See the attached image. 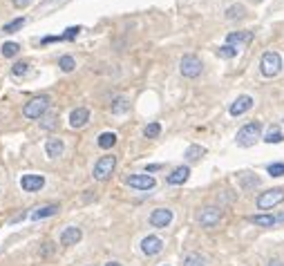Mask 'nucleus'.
<instances>
[{"instance_id":"27","label":"nucleus","mask_w":284,"mask_h":266,"mask_svg":"<svg viewBox=\"0 0 284 266\" xmlns=\"http://www.w3.org/2000/svg\"><path fill=\"white\" fill-rule=\"evenodd\" d=\"M23 25H25V18H16V21L7 23V25L3 27V32H5V34H14V32H18V30H21Z\"/></svg>"},{"instance_id":"35","label":"nucleus","mask_w":284,"mask_h":266,"mask_svg":"<svg viewBox=\"0 0 284 266\" xmlns=\"http://www.w3.org/2000/svg\"><path fill=\"white\" fill-rule=\"evenodd\" d=\"M257 183H259V179L257 177H242V186L244 188H246V190H248V188H255V186H257Z\"/></svg>"},{"instance_id":"37","label":"nucleus","mask_w":284,"mask_h":266,"mask_svg":"<svg viewBox=\"0 0 284 266\" xmlns=\"http://www.w3.org/2000/svg\"><path fill=\"white\" fill-rule=\"evenodd\" d=\"M266 266H284V262H280V259H271Z\"/></svg>"},{"instance_id":"5","label":"nucleus","mask_w":284,"mask_h":266,"mask_svg":"<svg viewBox=\"0 0 284 266\" xmlns=\"http://www.w3.org/2000/svg\"><path fill=\"white\" fill-rule=\"evenodd\" d=\"M114 168H117V157H114V154H105V157H101L99 161H96V166H94V179L105 181V179H108L114 172Z\"/></svg>"},{"instance_id":"20","label":"nucleus","mask_w":284,"mask_h":266,"mask_svg":"<svg viewBox=\"0 0 284 266\" xmlns=\"http://www.w3.org/2000/svg\"><path fill=\"white\" fill-rule=\"evenodd\" d=\"M81 32V27H70V30H65V34H61V36H52V38H45L43 43H52V41H72V38H76Z\"/></svg>"},{"instance_id":"15","label":"nucleus","mask_w":284,"mask_h":266,"mask_svg":"<svg viewBox=\"0 0 284 266\" xmlns=\"http://www.w3.org/2000/svg\"><path fill=\"white\" fill-rule=\"evenodd\" d=\"M88 121H90V112L85 108H76L74 112L70 114V125L72 128H83Z\"/></svg>"},{"instance_id":"4","label":"nucleus","mask_w":284,"mask_h":266,"mask_svg":"<svg viewBox=\"0 0 284 266\" xmlns=\"http://www.w3.org/2000/svg\"><path fill=\"white\" fill-rule=\"evenodd\" d=\"M259 70H262V74L264 76H277L280 74V70H282V59H280V54L277 52H266V54L262 56V63H259Z\"/></svg>"},{"instance_id":"34","label":"nucleus","mask_w":284,"mask_h":266,"mask_svg":"<svg viewBox=\"0 0 284 266\" xmlns=\"http://www.w3.org/2000/svg\"><path fill=\"white\" fill-rule=\"evenodd\" d=\"M266 170H268V175L271 177H282L284 175V163H271Z\"/></svg>"},{"instance_id":"2","label":"nucleus","mask_w":284,"mask_h":266,"mask_svg":"<svg viewBox=\"0 0 284 266\" xmlns=\"http://www.w3.org/2000/svg\"><path fill=\"white\" fill-rule=\"evenodd\" d=\"M47 108H50V96H36V99H32L30 103H25L23 114H25L27 119H43V114L47 112Z\"/></svg>"},{"instance_id":"30","label":"nucleus","mask_w":284,"mask_h":266,"mask_svg":"<svg viewBox=\"0 0 284 266\" xmlns=\"http://www.w3.org/2000/svg\"><path fill=\"white\" fill-rule=\"evenodd\" d=\"M159 132H161V125L159 123H150V125H146V130H143V134H146L148 139H157Z\"/></svg>"},{"instance_id":"8","label":"nucleus","mask_w":284,"mask_h":266,"mask_svg":"<svg viewBox=\"0 0 284 266\" xmlns=\"http://www.w3.org/2000/svg\"><path fill=\"white\" fill-rule=\"evenodd\" d=\"M219 219H221V210L215 206H208L199 212V224L204 226V228H213L215 224H219Z\"/></svg>"},{"instance_id":"24","label":"nucleus","mask_w":284,"mask_h":266,"mask_svg":"<svg viewBox=\"0 0 284 266\" xmlns=\"http://www.w3.org/2000/svg\"><path fill=\"white\" fill-rule=\"evenodd\" d=\"M0 50H3V56H5V59H12V56H16V54H18L21 45H18V43H5V45L0 47Z\"/></svg>"},{"instance_id":"32","label":"nucleus","mask_w":284,"mask_h":266,"mask_svg":"<svg viewBox=\"0 0 284 266\" xmlns=\"http://www.w3.org/2000/svg\"><path fill=\"white\" fill-rule=\"evenodd\" d=\"M12 72H14V76H27L30 74V65L27 63H16Z\"/></svg>"},{"instance_id":"9","label":"nucleus","mask_w":284,"mask_h":266,"mask_svg":"<svg viewBox=\"0 0 284 266\" xmlns=\"http://www.w3.org/2000/svg\"><path fill=\"white\" fill-rule=\"evenodd\" d=\"M170 221H172V210H168V208H157V210H152L150 224L155 226V228H166Z\"/></svg>"},{"instance_id":"6","label":"nucleus","mask_w":284,"mask_h":266,"mask_svg":"<svg viewBox=\"0 0 284 266\" xmlns=\"http://www.w3.org/2000/svg\"><path fill=\"white\" fill-rule=\"evenodd\" d=\"M201 67H204L201 65V61L197 59V56H192V54H186L179 63V70H181V74H184L186 79H195V76H199Z\"/></svg>"},{"instance_id":"11","label":"nucleus","mask_w":284,"mask_h":266,"mask_svg":"<svg viewBox=\"0 0 284 266\" xmlns=\"http://www.w3.org/2000/svg\"><path fill=\"white\" fill-rule=\"evenodd\" d=\"M251 108H253V99H251V96H246V94H242V96L235 99L233 105H230V114H233V117H239V114L248 112Z\"/></svg>"},{"instance_id":"21","label":"nucleus","mask_w":284,"mask_h":266,"mask_svg":"<svg viewBox=\"0 0 284 266\" xmlns=\"http://www.w3.org/2000/svg\"><path fill=\"white\" fill-rule=\"evenodd\" d=\"M244 14H246V9L242 5H233V7L226 9V18L228 21H239V18H244Z\"/></svg>"},{"instance_id":"12","label":"nucleus","mask_w":284,"mask_h":266,"mask_svg":"<svg viewBox=\"0 0 284 266\" xmlns=\"http://www.w3.org/2000/svg\"><path fill=\"white\" fill-rule=\"evenodd\" d=\"M161 248H163V241L159 239V237H155V235H148L146 239L141 241V250L146 255H159V253H161Z\"/></svg>"},{"instance_id":"33","label":"nucleus","mask_w":284,"mask_h":266,"mask_svg":"<svg viewBox=\"0 0 284 266\" xmlns=\"http://www.w3.org/2000/svg\"><path fill=\"white\" fill-rule=\"evenodd\" d=\"M56 121H59V117H56V114H50V117H45V119L41 121V125H43L45 130H54L56 125H59Z\"/></svg>"},{"instance_id":"25","label":"nucleus","mask_w":284,"mask_h":266,"mask_svg":"<svg viewBox=\"0 0 284 266\" xmlns=\"http://www.w3.org/2000/svg\"><path fill=\"white\" fill-rule=\"evenodd\" d=\"M204 152H206V150L201 148V146H190L188 150H186V154H184V157L188 159V161H197V159H199Z\"/></svg>"},{"instance_id":"17","label":"nucleus","mask_w":284,"mask_h":266,"mask_svg":"<svg viewBox=\"0 0 284 266\" xmlns=\"http://www.w3.org/2000/svg\"><path fill=\"white\" fill-rule=\"evenodd\" d=\"M253 34L251 32H233L226 36V45H246V43H251Z\"/></svg>"},{"instance_id":"18","label":"nucleus","mask_w":284,"mask_h":266,"mask_svg":"<svg viewBox=\"0 0 284 266\" xmlns=\"http://www.w3.org/2000/svg\"><path fill=\"white\" fill-rule=\"evenodd\" d=\"M248 221H251V224H257V226H264V228H271V226L277 221V217H273V215H251L248 217Z\"/></svg>"},{"instance_id":"41","label":"nucleus","mask_w":284,"mask_h":266,"mask_svg":"<svg viewBox=\"0 0 284 266\" xmlns=\"http://www.w3.org/2000/svg\"><path fill=\"white\" fill-rule=\"evenodd\" d=\"M257 3H259V0H257Z\"/></svg>"},{"instance_id":"1","label":"nucleus","mask_w":284,"mask_h":266,"mask_svg":"<svg viewBox=\"0 0 284 266\" xmlns=\"http://www.w3.org/2000/svg\"><path fill=\"white\" fill-rule=\"evenodd\" d=\"M262 137V123L253 121V123H246L242 130L237 132V146L242 148H251L255 146V141Z\"/></svg>"},{"instance_id":"31","label":"nucleus","mask_w":284,"mask_h":266,"mask_svg":"<svg viewBox=\"0 0 284 266\" xmlns=\"http://www.w3.org/2000/svg\"><path fill=\"white\" fill-rule=\"evenodd\" d=\"M282 139H284V137H282V132H280V130H277V128H273L271 132H268L266 137H264V141H266V143H280Z\"/></svg>"},{"instance_id":"19","label":"nucleus","mask_w":284,"mask_h":266,"mask_svg":"<svg viewBox=\"0 0 284 266\" xmlns=\"http://www.w3.org/2000/svg\"><path fill=\"white\" fill-rule=\"evenodd\" d=\"M59 212V206L50 204V206H43V208H36V210L32 212V219H45V217H52Z\"/></svg>"},{"instance_id":"36","label":"nucleus","mask_w":284,"mask_h":266,"mask_svg":"<svg viewBox=\"0 0 284 266\" xmlns=\"http://www.w3.org/2000/svg\"><path fill=\"white\" fill-rule=\"evenodd\" d=\"M30 5H32V0H14V7H18V9H25Z\"/></svg>"},{"instance_id":"3","label":"nucleus","mask_w":284,"mask_h":266,"mask_svg":"<svg viewBox=\"0 0 284 266\" xmlns=\"http://www.w3.org/2000/svg\"><path fill=\"white\" fill-rule=\"evenodd\" d=\"M282 201H284V188H273V190H266L257 197V208L259 210H271Z\"/></svg>"},{"instance_id":"14","label":"nucleus","mask_w":284,"mask_h":266,"mask_svg":"<svg viewBox=\"0 0 284 266\" xmlns=\"http://www.w3.org/2000/svg\"><path fill=\"white\" fill-rule=\"evenodd\" d=\"M190 177V168L188 166H179L172 170V175H168V183L170 186H181V183H186Z\"/></svg>"},{"instance_id":"22","label":"nucleus","mask_w":284,"mask_h":266,"mask_svg":"<svg viewBox=\"0 0 284 266\" xmlns=\"http://www.w3.org/2000/svg\"><path fill=\"white\" fill-rule=\"evenodd\" d=\"M114 143H117V134H114V132H103L99 137V148H103V150L112 148Z\"/></svg>"},{"instance_id":"29","label":"nucleus","mask_w":284,"mask_h":266,"mask_svg":"<svg viewBox=\"0 0 284 266\" xmlns=\"http://www.w3.org/2000/svg\"><path fill=\"white\" fill-rule=\"evenodd\" d=\"M128 108L130 105H128L126 99H117L112 103V114H123V112H128Z\"/></svg>"},{"instance_id":"16","label":"nucleus","mask_w":284,"mask_h":266,"mask_svg":"<svg viewBox=\"0 0 284 266\" xmlns=\"http://www.w3.org/2000/svg\"><path fill=\"white\" fill-rule=\"evenodd\" d=\"M63 141L61 139H47V143H45V152H47V157L50 159H59L61 154H63Z\"/></svg>"},{"instance_id":"38","label":"nucleus","mask_w":284,"mask_h":266,"mask_svg":"<svg viewBox=\"0 0 284 266\" xmlns=\"http://www.w3.org/2000/svg\"><path fill=\"white\" fill-rule=\"evenodd\" d=\"M159 168H161V166H157V163H155V166H148V172H155V170H159Z\"/></svg>"},{"instance_id":"13","label":"nucleus","mask_w":284,"mask_h":266,"mask_svg":"<svg viewBox=\"0 0 284 266\" xmlns=\"http://www.w3.org/2000/svg\"><path fill=\"white\" fill-rule=\"evenodd\" d=\"M81 237H83V233H81V228H76V226H67V228L61 233V244L63 246H74L81 241Z\"/></svg>"},{"instance_id":"39","label":"nucleus","mask_w":284,"mask_h":266,"mask_svg":"<svg viewBox=\"0 0 284 266\" xmlns=\"http://www.w3.org/2000/svg\"><path fill=\"white\" fill-rule=\"evenodd\" d=\"M105 266H121V264H119V262H108Z\"/></svg>"},{"instance_id":"23","label":"nucleus","mask_w":284,"mask_h":266,"mask_svg":"<svg viewBox=\"0 0 284 266\" xmlns=\"http://www.w3.org/2000/svg\"><path fill=\"white\" fill-rule=\"evenodd\" d=\"M184 266H206V259L199 253H190V255H186Z\"/></svg>"},{"instance_id":"40","label":"nucleus","mask_w":284,"mask_h":266,"mask_svg":"<svg viewBox=\"0 0 284 266\" xmlns=\"http://www.w3.org/2000/svg\"><path fill=\"white\" fill-rule=\"evenodd\" d=\"M277 221H284V212H282V215H280V217H277Z\"/></svg>"},{"instance_id":"26","label":"nucleus","mask_w":284,"mask_h":266,"mask_svg":"<svg viewBox=\"0 0 284 266\" xmlns=\"http://www.w3.org/2000/svg\"><path fill=\"white\" fill-rule=\"evenodd\" d=\"M217 54L221 56V59H235V56H237V47H233V45H221L219 50H217Z\"/></svg>"},{"instance_id":"7","label":"nucleus","mask_w":284,"mask_h":266,"mask_svg":"<svg viewBox=\"0 0 284 266\" xmlns=\"http://www.w3.org/2000/svg\"><path fill=\"white\" fill-rule=\"evenodd\" d=\"M126 183L130 188H137V190H152L157 181L152 175H130L126 179Z\"/></svg>"},{"instance_id":"10","label":"nucleus","mask_w":284,"mask_h":266,"mask_svg":"<svg viewBox=\"0 0 284 266\" xmlns=\"http://www.w3.org/2000/svg\"><path fill=\"white\" fill-rule=\"evenodd\" d=\"M21 186H23V190H27V192H36L45 186V177L43 175H23Z\"/></svg>"},{"instance_id":"28","label":"nucleus","mask_w":284,"mask_h":266,"mask_svg":"<svg viewBox=\"0 0 284 266\" xmlns=\"http://www.w3.org/2000/svg\"><path fill=\"white\" fill-rule=\"evenodd\" d=\"M59 67L63 72H72L76 67V63H74V59H72V56H61L59 59Z\"/></svg>"}]
</instances>
